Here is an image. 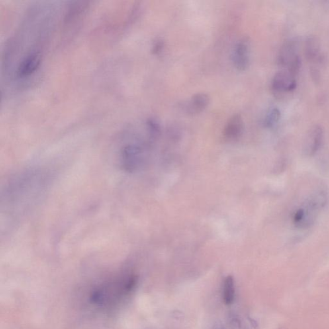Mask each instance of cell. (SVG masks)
<instances>
[{
    "label": "cell",
    "instance_id": "3",
    "mask_svg": "<svg viewBox=\"0 0 329 329\" xmlns=\"http://www.w3.org/2000/svg\"><path fill=\"white\" fill-rule=\"evenodd\" d=\"M324 138V131L319 125L313 127L309 131L308 136L305 141V152L307 155L312 156L318 151L322 146Z\"/></svg>",
    "mask_w": 329,
    "mask_h": 329
},
{
    "label": "cell",
    "instance_id": "6",
    "mask_svg": "<svg viewBox=\"0 0 329 329\" xmlns=\"http://www.w3.org/2000/svg\"><path fill=\"white\" fill-rule=\"evenodd\" d=\"M209 97L207 94L197 93L193 96L186 105V110L189 115L199 114L209 105Z\"/></svg>",
    "mask_w": 329,
    "mask_h": 329
},
{
    "label": "cell",
    "instance_id": "8",
    "mask_svg": "<svg viewBox=\"0 0 329 329\" xmlns=\"http://www.w3.org/2000/svg\"><path fill=\"white\" fill-rule=\"evenodd\" d=\"M305 56L309 60H318L321 56L320 46L318 39L310 36L307 39L305 48Z\"/></svg>",
    "mask_w": 329,
    "mask_h": 329
},
{
    "label": "cell",
    "instance_id": "1",
    "mask_svg": "<svg viewBox=\"0 0 329 329\" xmlns=\"http://www.w3.org/2000/svg\"><path fill=\"white\" fill-rule=\"evenodd\" d=\"M137 282L138 278L135 275H125L104 282L91 290L90 302L100 308L114 306L132 292Z\"/></svg>",
    "mask_w": 329,
    "mask_h": 329
},
{
    "label": "cell",
    "instance_id": "11",
    "mask_svg": "<svg viewBox=\"0 0 329 329\" xmlns=\"http://www.w3.org/2000/svg\"><path fill=\"white\" fill-rule=\"evenodd\" d=\"M147 125L150 134L152 135H158L160 133V125L158 120L153 118L148 119L147 122Z\"/></svg>",
    "mask_w": 329,
    "mask_h": 329
},
{
    "label": "cell",
    "instance_id": "12",
    "mask_svg": "<svg viewBox=\"0 0 329 329\" xmlns=\"http://www.w3.org/2000/svg\"><path fill=\"white\" fill-rule=\"evenodd\" d=\"M164 48V42L162 40H158L154 43L152 53L154 54H160L163 51Z\"/></svg>",
    "mask_w": 329,
    "mask_h": 329
},
{
    "label": "cell",
    "instance_id": "10",
    "mask_svg": "<svg viewBox=\"0 0 329 329\" xmlns=\"http://www.w3.org/2000/svg\"><path fill=\"white\" fill-rule=\"evenodd\" d=\"M280 118H281V112H280L279 109L277 108L272 109L266 115L264 122V126L268 127V128H271L277 124Z\"/></svg>",
    "mask_w": 329,
    "mask_h": 329
},
{
    "label": "cell",
    "instance_id": "4",
    "mask_svg": "<svg viewBox=\"0 0 329 329\" xmlns=\"http://www.w3.org/2000/svg\"><path fill=\"white\" fill-rule=\"evenodd\" d=\"M272 89L276 93L292 91L297 87L294 77L286 72H279L274 76L271 83Z\"/></svg>",
    "mask_w": 329,
    "mask_h": 329
},
{
    "label": "cell",
    "instance_id": "13",
    "mask_svg": "<svg viewBox=\"0 0 329 329\" xmlns=\"http://www.w3.org/2000/svg\"><path fill=\"white\" fill-rule=\"evenodd\" d=\"M311 75H312V77L313 79V81H314L315 82H319L320 81V74H319V72L318 70L316 69H312L311 70Z\"/></svg>",
    "mask_w": 329,
    "mask_h": 329
},
{
    "label": "cell",
    "instance_id": "2",
    "mask_svg": "<svg viewBox=\"0 0 329 329\" xmlns=\"http://www.w3.org/2000/svg\"><path fill=\"white\" fill-rule=\"evenodd\" d=\"M250 41L248 38H242L237 43L233 54V62L239 71L243 72L248 68L250 62Z\"/></svg>",
    "mask_w": 329,
    "mask_h": 329
},
{
    "label": "cell",
    "instance_id": "9",
    "mask_svg": "<svg viewBox=\"0 0 329 329\" xmlns=\"http://www.w3.org/2000/svg\"><path fill=\"white\" fill-rule=\"evenodd\" d=\"M235 285L234 278L228 276L225 279L223 286V298L226 305H230L234 300Z\"/></svg>",
    "mask_w": 329,
    "mask_h": 329
},
{
    "label": "cell",
    "instance_id": "7",
    "mask_svg": "<svg viewBox=\"0 0 329 329\" xmlns=\"http://www.w3.org/2000/svg\"><path fill=\"white\" fill-rule=\"evenodd\" d=\"M295 41H289L282 47L279 56V63L282 66H288L297 55L295 54Z\"/></svg>",
    "mask_w": 329,
    "mask_h": 329
},
{
    "label": "cell",
    "instance_id": "5",
    "mask_svg": "<svg viewBox=\"0 0 329 329\" xmlns=\"http://www.w3.org/2000/svg\"><path fill=\"white\" fill-rule=\"evenodd\" d=\"M244 131V122L240 115H234L229 119L224 127V135L228 140H236L241 136Z\"/></svg>",
    "mask_w": 329,
    "mask_h": 329
}]
</instances>
